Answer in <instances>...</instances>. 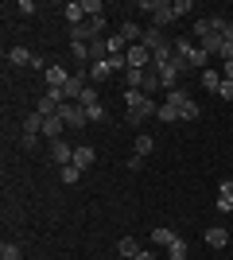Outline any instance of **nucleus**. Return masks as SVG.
Here are the masks:
<instances>
[{
    "instance_id": "obj_23",
    "label": "nucleus",
    "mask_w": 233,
    "mask_h": 260,
    "mask_svg": "<svg viewBox=\"0 0 233 260\" xmlns=\"http://www.w3.org/2000/svg\"><path fill=\"white\" fill-rule=\"evenodd\" d=\"M210 31H218V27H214V20H194V35H190V39H206Z\"/></svg>"
},
{
    "instance_id": "obj_16",
    "label": "nucleus",
    "mask_w": 233,
    "mask_h": 260,
    "mask_svg": "<svg viewBox=\"0 0 233 260\" xmlns=\"http://www.w3.org/2000/svg\"><path fill=\"white\" fill-rule=\"evenodd\" d=\"M8 62H12V66H31L35 54L27 51V47H12V51H8Z\"/></svg>"
},
{
    "instance_id": "obj_11",
    "label": "nucleus",
    "mask_w": 233,
    "mask_h": 260,
    "mask_svg": "<svg viewBox=\"0 0 233 260\" xmlns=\"http://www.w3.org/2000/svg\"><path fill=\"white\" fill-rule=\"evenodd\" d=\"M121 35H124V43L132 47V43H140V39H144V27H140L136 20H124V23H121Z\"/></svg>"
},
{
    "instance_id": "obj_22",
    "label": "nucleus",
    "mask_w": 233,
    "mask_h": 260,
    "mask_svg": "<svg viewBox=\"0 0 233 260\" xmlns=\"http://www.w3.org/2000/svg\"><path fill=\"white\" fill-rule=\"evenodd\" d=\"M190 101V93L187 89H167V105H175V109H183Z\"/></svg>"
},
{
    "instance_id": "obj_35",
    "label": "nucleus",
    "mask_w": 233,
    "mask_h": 260,
    "mask_svg": "<svg viewBox=\"0 0 233 260\" xmlns=\"http://www.w3.org/2000/svg\"><path fill=\"white\" fill-rule=\"evenodd\" d=\"M222 35H225V43H233V20L225 23V31H222Z\"/></svg>"
},
{
    "instance_id": "obj_7",
    "label": "nucleus",
    "mask_w": 233,
    "mask_h": 260,
    "mask_svg": "<svg viewBox=\"0 0 233 260\" xmlns=\"http://www.w3.org/2000/svg\"><path fill=\"white\" fill-rule=\"evenodd\" d=\"M93 163H97V152H93L89 144H78V148H74V167H78V171H86V167H93Z\"/></svg>"
},
{
    "instance_id": "obj_13",
    "label": "nucleus",
    "mask_w": 233,
    "mask_h": 260,
    "mask_svg": "<svg viewBox=\"0 0 233 260\" xmlns=\"http://www.w3.org/2000/svg\"><path fill=\"white\" fill-rule=\"evenodd\" d=\"M218 210H222V214H229V210H233V183H229V179L218 186Z\"/></svg>"
},
{
    "instance_id": "obj_9",
    "label": "nucleus",
    "mask_w": 233,
    "mask_h": 260,
    "mask_svg": "<svg viewBox=\"0 0 233 260\" xmlns=\"http://www.w3.org/2000/svg\"><path fill=\"white\" fill-rule=\"evenodd\" d=\"M206 245H210V249H225V245H229V229L225 225H210L206 229Z\"/></svg>"
},
{
    "instance_id": "obj_5",
    "label": "nucleus",
    "mask_w": 233,
    "mask_h": 260,
    "mask_svg": "<svg viewBox=\"0 0 233 260\" xmlns=\"http://www.w3.org/2000/svg\"><path fill=\"white\" fill-rule=\"evenodd\" d=\"M152 70L159 74V86H163V89H179V78H183V74H179L175 62H159V66H152Z\"/></svg>"
},
{
    "instance_id": "obj_12",
    "label": "nucleus",
    "mask_w": 233,
    "mask_h": 260,
    "mask_svg": "<svg viewBox=\"0 0 233 260\" xmlns=\"http://www.w3.org/2000/svg\"><path fill=\"white\" fill-rule=\"evenodd\" d=\"M89 16H86V8H82V0H70L66 4V23L70 27H78V23H86Z\"/></svg>"
},
{
    "instance_id": "obj_37",
    "label": "nucleus",
    "mask_w": 233,
    "mask_h": 260,
    "mask_svg": "<svg viewBox=\"0 0 233 260\" xmlns=\"http://www.w3.org/2000/svg\"><path fill=\"white\" fill-rule=\"evenodd\" d=\"M128 260H136V256H128Z\"/></svg>"
},
{
    "instance_id": "obj_19",
    "label": "nucleus",
    "mask_w": 233,
    "mask_h": 260,
    "mask_svg": "<svg viewBox=\"0 0 233 260\" xmlns=\"http://www.w3.org/2000/svg\"><path fill=\"white\" fill-rule=\"evenodd\" d=\"M82 8H86L89 20H105V4L101 0H82Z\"/></svg>"
},
{
    "instance_id": "obj_14",
    "label": "nucleus",
    "mask_w": 233,
    "mask_h": 260,
    "mask_svg": "<svg viewBox=\"0 0 233 260\" xmlns=\"http://www.w3.org/2000/svg\"><path fill=\"white\" fill-rule=\"evenodd\" d=\"M86 70H89V82H105V78L113 74V66H109V58H101V62H89Z\"/></svg>"
},
{
    "instance_id": "obj_20",
    "label": "nucleus",
    "mask_w": 233,
    "mask_h": 260,
    "mask_svg": "<svg viewBox=\"0 0 233 260\" xmlns=\"http://www.w3.org/2000/svg\"><path fill=\"white\" fill-rule=\"evenodd\" d=\"M175 237H179L175 229H152V245H163V249H167V245H171Z\"/></svg>"
},
{
    "instance_id": "obj_21",
    "label": "nucleus",
    "mask_w": 233,
    "mask_h": 260,
    "mask_svg": "<svg viewBox=\"0 0 233 260\" xmlns=\"http://www.w3.org/2000/svg\"><path fill=\"white\" fill-rule=\"evenodd\" d=\"M155 89H159V74H155V70H144V86H140V93H148V98H152Z\"/></svg>"
},
{
    "instance_id": "obj_28",
    "label": "nucleus",
    "mask_w": 233,
    "mask_h": 260,
    "mask_svg": "<svg viewBox=\"0 0 233 260\" xmlns=\"http://www.w3.org/2000/svg\"><path fill=\"white\" fill-rule=\"evenodd\" d=\"M179 120H198V105H194V98H190L187 105L179 109Z\"/></svg>"
},
{
    "instance_id": "obj_15",
    "label": "nucleus",
    "mask_w": 233,
    "mask_h": 260,
    "mask_svg": "<svg viewBox=\"0 0 233 260\" xmlns=\"http://www.w3.org/2000/svg\"><path fill=\"white\" fill-rule=\"evenodd\" d=\"M62 132H66L62 117H47V120H43V136H51V140H62Z\"/></svg>"
},
{
    "instance_id": "obj_2",
    "label": "nucleus",
    "mask_w": 233,
    "mask_h": 260,
    "mask_svg": "<svg viewBox=\"0 0 233 260\" xmlns=\"http://www.w3.org/2000/svg\"><path fill=\"white\" fill-rule=\"evenodd\" d=\"M58 117H62V124H66V128H86V124H89L86 109L78 105V101H66V105L58 109Z\"/></svg>"
},
{
    "instance_id": "obj_30",
    "label": "nucleus",
    "mask_w": 233,
    "mask_h": 260,
    "mask_svg": "<svg viewBox=\"0 0 233 260\" xmlns=\"http://www.w3.org/2000/svg\"><path fill=\"white\" fill-rule=\"evenodd\" d=\"M86 117L93 120V124H97V120H105L109 113H105V105H89V109H86Z\"/></svg>"
},
{
    "instance_id": "obj_1",
    "label": "nucleus",
    "mask_w": 233,
    "mask_h": 260,
    "mask_svg": "<svg viewBox=\"0 0 233 260\" xmlns=\"http://www.w3.org/2000/svg\"><path fill=\"white\" fill-rule=\"evenodd\" d=\"M124 113H128V124H144L148 117L159 113V105L148 93H140V89H124Z\"/></svg>"
},
{
    "instance_id": "obj_4",
    "label": "nucleus",
    "mask_w": 233,
    "mask_h": 260,
    "mask_svg": "<svg viewBox=\"0 0 233 260\" xmlns=\"http://www.w3.org/2000/svg\"><path fill=\"white\" fill-rule=\"evenodd\" d=\"M124 58H128V70H148V62H152V51H148L144 43H132L128 51H124Z\"/></svg>"
},
{
    "instance_id": "obj_38",
    "label": "nucleus",
    "mask_w": 233,
    "mask_h": 260,
    "mask_svg": "<svg viewBox=\"0 0 233 260\" xmlns=\"http://www.w3.org/2000/svg\"><path fill=\"white\" fill-rule=\"evenodd\" d=\"M229 183H233V179H229Z\"/></svg>"
},
{
    "instance_id": "obj_10",
    "label": "nucleus",
    "mask_w": 233,
    "mask_h": 260,
    "mask_svg": "<svg viewBox=\"0 0 233 260\" xmlns=\"http://www.w3.org/2000/svg\"><path fill=\"white\" fill-rule=\"evenodd\" d=\"M198 82H202L206 93H218V89H222V70H210V66H206V70L198 74Z\"/></svg>"
},
{
    "instance_id": "obj_3",
    "label": "nucleus",
    "mask_w": 233,
    "mask_h": 260,
    "mask_svg": "<svg viewBox=\"0 0 233 260\" xmlns=\"http://www.w3.org/2000/svg\"><path fill=\"white\" fill-rule=\"evenodd\" d=\"M39 132H43V117H39V113H27V117H23L20 144H23V148H35V136H39Z\"/></svg>"
},
{
    "instance_id": "obj_17",
    "label": "nucleus",
    "mask_w": 233,
    "mask_h": 260,
    "mask_svg": "<svg viewBox=\"0 0 233 260\" xmlns=\"http://www.w3.org/2000/svg\"><path fill=\"white\" fill-rule=\"evenodd\" d=\"M117 252L128 260V256H140L144 249H140V241H136V237H121V241H117Z\"/></svg>"
},
{
    "instance_id": "obj_32",
    "label": "nucleus",
    "mask_w": 233,
    "mask_h": 260,
    "mask_svg": "<svg viewBox=\"0 0 233 260\" xmlns=\"http://www.w3.org/2000/svg\"><path fill=\"white\" fill-rule=\"evenodd\" d=\"M218 98H222V101H233V82H225V78H222V89H218Z\"/></svg>"
},
{
    "instance_id": "obj_34",
    "label": "nucleus",
    "mask_w": 233,
    "mask_h": 260,
    "mask_svg": "<svg viewBox=\"0 0 233 260\" xmlns=\"http://www.w3.org/2000/svg\"><path fill=\"white\" fill-rule=\"evenodd\" d=\"M222 78H225V82H233V58H229V62H225V70H222Z\"/></svg>"
},
{
    "instance_id": "obj_31",
    "label": "nucleus",
    "mask_w": 233,
    "mask_h": 260,
    "mask_svg": "<svg viewBox=\"0 0 233 260\" xmlns=\"http://www.w3.org/2000/svg\"><path fill=\"white\" fill-rule=\"evenodd\" d=\"M171 8H175V20H179V16H187V12L194 8V4H190V0H175V4H171Z\"/></svg>"
},
{
    "instance_id": "obj_8",
    "label": "nucleus",
    "mask_w": 233,
    "mask_h": 260,
    "mask_svg": "<svg viewBox=\"0 0 233 260\" xmlns=\"http://www.w3.org/2000/svg\"><path fill=\"white\" fill-rule=\"evenodd\" d=\"M51 159L66 167V163H74V148H70L66 140H51Z\"/></svg>"
},
{
    "instance_id": "obj_36",
    "label": "nucleus",
    "mask_w": 233,
    "mask_h": 260,
    "mask_svg": "<svg viewBox=\"0 0 233 260\" xmlns=\"http://www.w3.org/2000/svg\"><path fill=\"white\" fill-rule=\"evenodd\" d=\"M136 260H155V252H152V249H144V252H140Z\"/></svg>"
},
{
    "instance_id": "obj_33",
    "label": "nucleus",
    "mask_w": 233,
    "mask_h": 260,
    "mask_svg": "<svg viewBox=\"0 0 233 260\" xmlns=\"http://www.w3.org/2000/svg\"><path fill=\"white\" fill-rule=\"evenodd\" d=\"M16 12H20V16H31L35 4H31V0H20V4H16Z\"/></svg>"
},
{
    "instance_id": "obj_18",
    "label": "nucleus",
    "mask_w": 233,
    "mask_h": 260,
    "mask_svg": "<svg viewBox=\"0 0 233 260\" xmlns=\"http://www.w3.org/2000/svg\"><path fill=\"white\" fill-rule=\"evenodd\" d=\"M187 252H190V245L183 237H175L171 245H167V260H187Z\"/></svg>"
},
{
    "instance_id": "obj_29",
    "label": "nucleus",
    "mask_w": 233,
    "mask_h": 260,
    "mask_svg": "<svg viewBox=\"0 0 233 260\" xmlns=\"http://www.w3.org/2000/svg\"><path fill=\"white\" fill-rule=\"evenodd\" d=\"M78 105H82V109H89V105H101V101H97V89L89 86L86 93H82V98H78Z\"/></svg>"
},
{
    "instance_id": "obj_26",
    "label": "nucleus",
    "mask_w": 233,
    "mask_h": 260,
    "mask_svg": "<svg viewBox=\"0 0 233 260\" xmlns=\"http://www.w3.org/2000/svg\"><path fill=\"white\" fill-rule=\"evenodd\" d=\"M155 117L163 120V124H175V120H179V109H175V105H167V101H163V105H159V113H155Z\"/></svg>"
},
{
    "instance_id": "obj_27",
    "label": "nucleus",
    "mask_w": 233,
    "mask_h": 260,
    "mask_svg": "<svg viewBox=\"0 0 233 260\" xmlns=\"http://www.w3.org/2000/svg\"><path fill=\"white\" fill-rule=\"evenodd\" d=\"M58 179H62V183H66V186H74L78 179H82V171H78L74 163H66V167H62V171H58Z\"/></svg>"
},
{
    "instance_id": "obj_6",
    "label": "nucleus",
    "mask_w": 233,
    "mask_h": 260,
    "mask_svg": "<svg viewBox=\"0 0 233 260\" xmlns=\"http://www.w3.org/2000/svg\"><path fill=\"white\" fill-rule=\"evenodd\" d=\"M47 89H62V86H66V82H70V74H66V66H58V62H51V66H47Z\"/></svg>"
},
{
    "instance_id": "obj_24",
    "label": "nucleus",
    "mask_w": 233,
    "mask_h": 260,
    "mask_svg": "<svg viewBox=\"0 0 233 260\" xmlns=\"http://www.w3.org/2000/svg\"><path fill=\"white\" fill-rule=\"evenodd\" d=\"M20 245H16V241H4V245H0V260H20Z\"/></svg>"
},
{
    "instance_id": "obj_25",
    "label": "nucleus",
    "mask_w": 233,
    "mask_h": 260,
    "mask_svg": "<svg viewBox=\"0 0 233 260\" xmlns=\"http://www.w3.org/2000/svg\"><path fill=\"white\" fill-rule=\"evenodd\" d=\"M152 148H155L152 136H136V152H132V155H140V159H144V155H152Z\"/></svg>"
}]
</instances>
